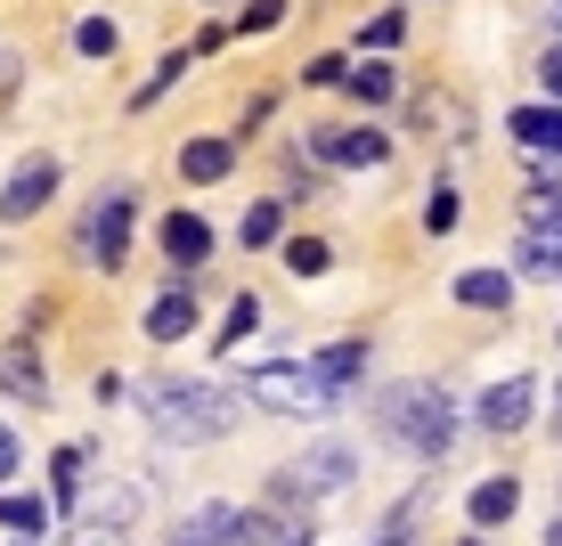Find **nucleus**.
<instances>
[{
  "label": "nucleus",
  "mask_w": 562,
  "mask_h": 546,
  "mask_svg": "<svg viewBox=\"0 0 562 546\" xmlns=\"http://www.w3.org/2000/svg\"><path fill=\"white\" fill-rule=\"evenodd\" d=\"M375 546H416V538H408V531H383V538H375Z\"/></svg>",
  "instance_id": "obj_36"
},
{
  "label": "nucleus",
  "mask_w": 562,
  "mask_h": 546,
  "mask_svg": "<svg viewBox=\"0 0 562 546\" xmlns=\"http://www.w3.org/2000/svg\"><path fill=\"white\" fill-rule=\"evenodd\" d=\"M506 140L530 155V180H562V107L554 99H530L506 114Z\"/></svg>",
  "instance_id": "obj_7"
},
{
  "label": "nucleus",
  "mask_w": 562,
  "mask_h": 546,
  "mask_svg": "<svg viewBox=\"0 0 562 546\" xmlns=\"http://www.w3.org/2000/svg\"><path fill=\"white\" fill-rule=\"evenodd\" d=\"M530 408H538V383L530 376H506V383H490V392L473 400V424H481V433H521Z\"/></svg>",
  "instance_id": "obj_11"
},
{
  "label": "nucleus",
  "mask_w": 562,
  "mask_h": 546,
  "mask_svg": "<svg viewBox=\"0 0 562 546\" xmlns=\"http://www.w3.org/2000/svg\"><path fill=\"white\" fill-rule=\"evenodd\" d=\"M228 42H237V33H228V25H204L196 42H188V49H196V57H212V49H228Z\"/></svg>",
  "instance_id": "obj_34"
},
{
  "label": "nucleus",
  "mask_w": 562,
  "mask_h": 546,
  "mask_svg": "<svg viewBox=\"0 0 562 546\" xmlns=\"http://www.w3.org/2000/svg\"><path fill=\"white\" fill-rule=\"evenodd\" d=\"M457 546H490V538H457Z\"/></svg>",
  "instance_id": "obj_40"
},
{
  "label": "nucleus",
  "mask_w": 562,
  "mask_h": 546,
  "mask_svg": "<svg viewBox=\"0 0 562 546\" xmlns=\"http://www.w3.org/2000/svg\"><path fill=\"white\" fill-rule=\"evenodd\" d=\"M0 400H16V408H49V400H57L49 359H42V350H33L25 335L0 343Z\"/></svg>",
  "instance_id": "obj_9"
},
{
  "label": "nucleus",
  "mask_w": 562,
  "mask_h": 546,
  "mask_svg": "<svg viewBox=\"0 0 562 546\" xmlns=\"http://www.w3.org/2000/svg\"><path fill=\"white\" fill-rule=\"evenodd\" d=\"M318 164H335V171H383L392 164V131H375V123H335V131H310L302 140Z\"/></svg>",
  "instance_id": "obj_8"
},
{
  "label": "nucleus",
  "mask_w": 562,
  "mask_h": 546,
  "mask_svg": "<svg viewBox=\"0 0 562 546\" xmlns=\"http://www.w3.org/2000/svg\"><path fill=\"white\" fill-rule=\"evenodd\" d=\"M464 514H473V531H506V522L521 514V481L514 473H490L473 498H464Z\"/></svg>",
  "instance_id": "obj_16"
},
{
  "label": "nucleus",
  "mask_w": 562,
  "mask_h": 546,
  "mask_svg": "<svg viewBox=\"0 0 562 546\" xmlns=\"http://www.w3.org/2000/svg\"><path fill=\"white\" fill-rule=\"evenodd\" d=\"M547 546H562V505H554V522H547Z\"/></svg>",
  "instance_id": "obj_37"
},
{
  "label": "nucleus",
  "mask_w": 562,
  "mask_h": 546,
  "mask_svg": "<svg viewBox=\"0 0 562 546\" xmlns=\"http://www.w3.org/2000/svg\"><path fill=\"white\" fill-rule=\"evenodd\" d=\"M342 90H351V107H392L400 99V74H392V57H351Z\"/></svg>",
  "instance_id": "obj_18"
},
{
  "label": "nucleus",
  "mask_w": 562,
  "mask_h": 546,
  "mask_svg": "<svg viewBox=\"0 0 562 546\" xmlns=\"http://www.w3.org/2000/svg\"><path fill=\"white\" fill-rule=\"evenodd\" d=\"M457 221H464V204H457V188H449V180H440V188H432V197H424V237H449V229H457Z\"/></svg>",
  "instance_id": "obj_28"
},
{
  "label": "nucleus",
  "mask_w": 562,
  "mask_h": 546,
  "mask_svg": "<svg viewBox=\"0 0 562 546\" xmlns=\"http://www.w3.org/2000/svg\"><path fill=\"white\" fill-rule=\"evenodd\" d=\"M155 245H164V269L196 278V269L212 261V221L204 212H164V221H155Z\"/></svg>",
  "instance_id": "obj_10"
},
{
  "label": "nucleus",
  "mask_w": 562,
  "mask_h": 546,
  "mask_svg": "<svg viewBox=\"0 0 562 546\" xmlns=\"http://www.w3.org/2000/svg\"><path fill=\"white\" fill-rule=\"evenodd\" d=\"M49 498H33V490H0V531L9 538H49Z\"/></svg>",
  "instance_id": "obj_19"
},
{
  "label": "nucleus",
  "mask_w": 562,
  "mask_h": 546,
  "mask_svg": "<svg viewBox=\"0 0 562 546\" xmlns=\"http://www.w3.org/2000/svg\"><path fill=\"white\" fill-rule=\"evenodd\" d=\"M204 9H237V0H204Z\"/></svg>",
  "instance_id": "obj_39"
},
{
  "label": "nucleus",
  "mask_w": 562,
  "mask_h": 546,
  "mask_svg": "<svg viewBox=\"0 0 562 546\" xmlns=\"http://www.w3.org/2000/svg\"><path fill=\"white\" fill-rule=\"evenodd\" d=\"M139 408H147L155 441H171V448H204V441L237 433V392L212 376H147Z\"/></svg>",
  "instance_id": "obj_1"
},
{
  "label": "nucleus",
  "mask_w": 562,
  "mask_h": 546,
  "mask_svg": "<svg viewBox=\"0 0 562 546\" xmlns=\"http://www.w3.org/2000/svg\"><path fill=\"white\" fill-rule=\"evenodd\" d=\"M367 416H375V433L392 441V448H408V457H449V441H457V400L440 392L432 376H400V383H383L375 400H367Z\"/></svg>",
  "instance_id": "obj_2"
},
{
  "label": "nucleus",
  "mask_w": 562,
  "mask_h": 546,
  "mask_svg": "<svg viewBox=\"0 0 562 546\" xmlns=\"http://www.w3.org/2000/svg\"><path fill=\"white\" fill-rule=\"evenodd\" d=\"M82 490H90V448L66 441V448L49 457V514H74V505H82Z\"/></svg>",
  "instance_id": "obj_15"
},
{
  "label": "nucleus",
  "mask_w": 562,
  "mask_h": 546,
  "mask_svg": "<svg viewBox=\"0 0 562 546\" xmlns=\"http://www.w3.org/2000/svg\"><path fill=\"white\" fill-rule=\"evenodd\" d=\"M351 473H359V448H351V441H310L294 465H278V473H269V498H261V505L335 498V490H351Z\"/></svg>",
  "instance_id": "obj_5"
},
{
  "label": "nucleus",
  "mask_w": 562,
  "mask_h": 546,
  "mask_svg": "<svg viewBox=\"0 0 562 546\" xmlns=\"http://www.w3.org/2000/svg\"><path fill=\"white\" fill-rule=\"evenodd\" d=\"M538 90H547V99L562 107V33H554L547 49H538Z\"/></svg>",
  "instance_id": "obj_32"
},
{
  "label": "nucleus",
  "mask_w": 562,
  "mask_h": 546,
  "mask_svg": "<svg viewBox=\"0 0 562 546\" xmlns=\"http://www.w3.org/2000/svg\"><path fill=\"white\" fill-rule=\"evenodd\" d=\"M228 514H237V505L212 498V505H196L188 522H171V538H164V546H221V538H228Z\"/></svg>",
  "instance_id": "obj_21"
},
{
  "label": "nucleus",
  "mask_w": 562,
  "mask_h": 546,
  "mask_svg": "<svg viewBox=\"0 0 562 546\" xmlns=\"http://www.w3.org/2000/svg\"><path fill=\"white\" fill-rule=\"evenodd\" d=\"M16 90H25V49H0V114L16 107Z\"/></svg>",
  "instance_id": "obj_31"
},
{
  "label": "nucleus",
  "mask_w": 562,
  "mask_h": 546,
  "mask_svg": "<svg viewBox=\"0 0 562 546\" xmlns=\"http://www.w3.org/2000/svg\"><path fill=\"white\" fill-rule=\"evenodd\" d=\"M554 33H562V0H554Z\"/></svg>",
  "instance_id": "obj_42"
},
{
  "label": "nucleus",
  "mask_w": 562,
  "mask_h": 546,
  "mask_svg": "<svg viewBox=\"0 0 562 546\" xmlns=\"http://www.w3.org/2000/svg\"><path fill=\"white\" fill-rule=\"evenodd\" d=\"M278 25H285V0H245L228 33H237V42H261V33H278Z\"/></svg>",
  "instance_id": "obj_26"
},
{
  "label": "nucleus",
  "mask_w": 562,
  "mask_h": 546,
  "mask_svg": "<svg viewBox=\"0 0 562 546\" xmlns=\"http://www.w3.org/2000/svg\"><path fill=\"white\" fill-rule=\"evenodd\" d=\"M342 74H351V57L326 49V57H310V66H302V82H310V90H342Z\"/></svg>",
  "instance_id": "obj_30"
},
{
  "label": "nucleus",
  "mask_w": 562,
  "mask_h": 546,
  "mask_svg": "<svg viewBox=\"0 0 562 546\" xmlns=\"http://www.w3.org/2000/svg\"><path fill=\"white\" fill-rule=\"evenodd\" d=\"M310 367H318V383L335 392V408L359 392V376H367V335H342V343H326V350H310Z\"/></svg>",
  "instance_id": "obj_14"
},
{
  "label": "nucleus",
  "mask_w": 562,
  "mask_h": 546,
  "mask_svg": "<svg viewBox=\"0 0 562 546\" xmlns=\"http://www.w3.org/2000/svg\"><path fill=\"white\" fill-rule=\"evenodd\" d=\"M562 221V180H530V197H521V229H547Z\"/></svg>",
  "instance_id": "obj_27"
},
{
  "label": "nucleus",
  "mask_w": 562,
  "mask_h": 546,
  "mask_svg": "<svg viewBox=\"0 0 562 546\" xmlns=\"http://www.w3.org/2000/svg\"><path fill=\"white\" fill-rule=\"evenodd\" d=\"M131 229H139V197H131V188H99L90 212L74 221V261L114 278V269L131 261Z\"/></svg>",
  "instance_id": "obj_4"
},
{
  "label": "nucleus",
  "mask_w": 562,
  "mask_h": 546,
  "mask_svg": "<svg viewBox=\"0 0 562 546\" xmlns=\"http://www.w3.org/2000/svg\"><path fill=\"white\" fill-rule=\"evenodd\" d=\"M57 188H66V164H57L49 147L16 155V171H9V180H0V229H25V221H42Z\"/></svg>",
  "instance_id": "obj_6"
},
{
  "label": "nucleus",
  "mask_w": 562,
  "mask_h": 546,
  "mask_svg": "<svg viewBox=\"0 0 562 546\" xmlns=\"http://www.w3.org/2000/svg\"><path fill=\"white\" fill-rule=\"evenodd\" d=\"M278 253H285L294 278H326V269H335V245H326V237H285Z\"/></svg>",
  "instance_id": "obj_24"
},
{
  "label": "nucleus",
  "mask_w": 562,
  "mask_h": 546,
  "mask_svg": "<svg viewBox=\"0 0 562 546\" xmlns=\"http://www.w3.org/2000/svg\"><path fill=\"white\" fill-rule=\"evenodd\" d=\"M554 400H562V392H554Z\"/></svg>",
  "instance_id": "obj_43"
},
{
  "label": "nucleus",
  "mask_w": 562,
  "mask_h": 546,
  "mask_svg": "<svg viewBox=\"0 0 562 546\" xmlns=\"http://www.w3.org/2000/svg\"><path fill=\"white\" fill-rule=\"evenodd\" d=\"M123 49V25H114V16H82V25H74V57H114Z\"/></svg>",
  "instance_id": "obj_25"
},
{
  "label": "nucleus",
  "mask_w": 562,
  "mask_h": 546,
  "mask_svg": "<svg viewBox=\"0 0 562 546\" xmlns=\"http://www.w3.org/2000/svg\"><path fill=\"white\" fill-rule=\"evenodd\" d=\"M16 473H25V441H16V433H9V424H0V490H9V481H16Z\"/></svg>",
  "instance_id": "obj_33"
},
{
  "label": "nucleus",
  "mask_w": 562,
  "mask_h": 546,
  "mask_svg": "<svg viewBox=\"0 0 562 546\" xmlns=\"http://www.w3.org/2000/svg\"><path fill=\"white\" fill-rule=\"evenodd\" d=\"M554 441H562V408H554Z\"/></svg>",
  "instance_id": "obj_41"
},
{
  "label": "nucleus",
  "mask_w": 562,
  "mask_h": 546,
  "mask_svg": "<svg viewBox=\"0 0 562 546\" xmlns=\"http://www.w3.org/2000/svg\"><path fill=\"white\" fill-rule=\"evenodd\" d=\"M237 392L261 408V416H335V392L318 383L310 359H254L237 376Z\"/></svg>",
  "instance_id": "obj_3"
},
{
  "label": "nucleus",
  "mask_w": 562,
  "mask_h": 546,
  "mask_svg": "<svg viewBox=\"0 0 562 546\" xmlns=\"http://www.w3.org/2000/svg\"><path fill=\"white\" fill-rule=\"evenodd\" d=\"M9 546H49V538H9Z\"/></svg>",
  "instance_id": "obj_38"
},
{
  "label": "nucleus",
  "mask_w": 562,
  "mask_h": 546,
  "mask_svg": "<svg viewBox=\"0 0 562 546\" xmlns=\"http://www.w3.org/2000/svg\"><path fill=\"white\" fill-rule=\"evenodd\" d=\"M400 42H408V9H375L359 25V57H392Z\"/></svg>",
  "instance_id": "obj_23"
},
{
  "label": "nucleus",
  "mask_w": 562,
  "mask_h": 546,
  "mask_svg": "<svg viewBox=\"0 0 562 546\" xmlns=\"http://www.w3.org/2000/svg\"><path fill=\"white\" fill-rule=\"evenodd\" d=\"M237 155H245V147L228 140V131H196V140L180 147V180H188V188H221L228 171H237Z\"/></svg>",
  "instance_id": "obj_12"
},
{
  "label": "nucleus",
  "mask_w": 562,
  "mask_h": 546,
  "mask_svg": "<svg viewBox=\"0 0 562 546\" xmlns=\"http://www.w3.org/2000/svg\"><path fill=\"white\" fill-rule=\"evenodd\" d=\"M254 326H261V302H254V294H237V302L221 310V350H237L245 335H254Z\"/></svg>",
  "instance_id": "obj_29"
},
{
  "label": "nucleus",
  "mask_w": 562,
  "mask_h": 546,
  "mask_svg": "<svg viewBox=\"0 0 562 546\" xmlns=\"http://www.w3.org/2000/svg\"><path fill=\"white\" fill-rule=\"evenodd\" d=\"M310 538H318V531H310V522H294V531H285L278 546H310Z\"/></svg>",
  "instance_id": "obj_35"
},
{
  "label": "nucleus",
  "mask_w": 562,
  "mask_h": 546,
  "mask_svg": "<svg viewBox=\"0 0 562 546\" xmlns=\"http://www.w3.org/2000/svg\"><path fill=\"white\" fill-rule=\"evenodd\" d=\"M196 335V278L164 286V294L147 302V343H188Z\"/></svg>",
  "instance_id": "obj_13"
},
{
  "label": "nucleus",
  "mask_w": 562,
  "mask_h": 546,
  "mask_svg": "<svg viewBox=\"0 0 562 546\" xmlns=\"http://www.w3.org/2000/svg\"><path fill=\"white\" fill-rule=\"evenodd\" d=\"M188 66H196V49H164V57H155V74H147L139 90H131V114L164 107V90H180V74H188Z\"/></svg>",
  "instance_id": "obj_22"
},
{
  "label": "nucleus",
  "mask_w": 562,
  "mask_h": 546,
  "mask_svg": "<svg viewBox=\"0 0 562 546\" xmlns=\"http://www.w3.org/2000/svg\"><path fill=\"white\" fill-rule=\"evenodd\" d=\"M449 294H457L464 310H514V269H490V261H481V269H457Z\"/></svg>",
  "instance_id": "obj_17"
},
{
  "label": "nucleus",
  "mask_w": 562,
  "mask_h": 546,
  "mask_svg": "<svg viewBox=\"0 0 562 546\" xmlns=\"http://www.w3.org/2000/svg\"><path fill=\"white\" fill-rule=\"evenodd\" d=\"M237 245H245V253H269V245H285V197H261V204H245V221H237Z\"/></svg>",
  "instance_id": "obj_20"
}]
</instances>
